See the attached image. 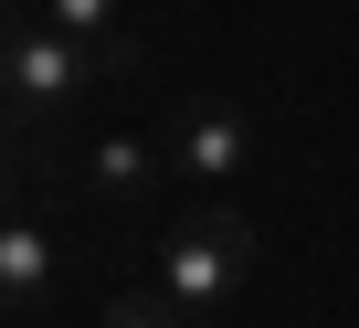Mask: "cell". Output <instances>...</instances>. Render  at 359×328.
Returning <instances> with one entry per match:
<instances>
[{"instance_id":"cell-2","label":"cell","mask_w":359,"mask_h":328,"mask_svg":"<svg viewBox=\"0 0 359 328\" xmlns=\"http://www.w3.org/2000/svg\"><path fill=\"white\" fill-rule=\"evenodd\" d=\"M85 85H106V64L74 32H53V22H0V106H11V117H64Z\"/></svg>"},{"instance_id":"cell-5","label":"cell","mask_w":359,"mask_h":328,"mask_svg":"<svg viewBox=\"0 0 359 328\" xmlns=\"http://www.w3.org/2000/svg\"><path fill=\"white\" fill-rule=\"evenodd\" d=\"M43 296H53V233L11 212V223H0V317H22Z\"/></svg>"},{"instance_id":"cell-8","label":"cell","mask_w":359,"mask_h":328,"mask_svg":"<svg viewBox=\"0 0 359 328\" xmlns=\"http://www.w3.org/2000/svg\"><path fill=\"white\" fill-rule=\"evenodd\" d=\"M11 191H22V170H11V159H0V223H11Z\"/></svg>"},{"instance_id":"cell-6","label":"cell","mask_w":359,"mask_h":328,"mask_svg":"<svg viewBox=\"0 0 359 328\" xmlns=\"http://www.w3.org/2000/svg\"><path fill=\"white\" fill-rule=\"evenodd\" d=\"M74 170H85V191H95V202H137V191L169 170V148H148V138H95Z\"/></svg>"},{"instance_id":"cell-1","label":"cell","mask_w":359,"mask_h":328,"mask_svg":"<svg viewBox=\"0 0 359 328\" xmlns=\"http://www.w3.org/2000/svg\"><path fill=\"white\" fill-rule=\"evenodd\" d=\"M254 275V223L243 212H191L169 244H158V296L180 307V317H222V296Z\"/></svg>"},{"instance_id":"cell-3","label":"cell","mask_w":359,"mask_h":328,"mask_svg":"<svg viewBox=\"0 0 359 328\" xmlns=\"http://www.w3.org/2000/svg\"><path fill=\"white\" fill-rule=\"evenodd\" d=\"M169 170L201 181V191H222L233 170H254V117H243V106H180V127H169Z\"/></svg>"},{"instance_id":"cell-7","label":"cell","mask_w":359,"mask_h":328,"mask_svg":"<svg viewBox=\"0 0 359 328\" xmlns=\"http://www.w3.org/2000/svg\"><path fill=\"white\" fill-rule=\"evenodd\" d=\"M106 328H201V317H180V307L148 286V296H116V307H106Z\"/></svg>"},{"instance_id":"cell-4","label":"cell","mask_w":359,"mask_h":328,"mask_svg":"<svg viewBox=\"0 0 359 328\" xmlns=\"http://www.w3.org/2000/svg\"><path fill=\"white\" fill-rule=\"evenodd\" d=\"M43 22H53V32H74V43L106 64V85H116V74H137V11H127V0H43Z\"/></svg>"}]
</instances>
